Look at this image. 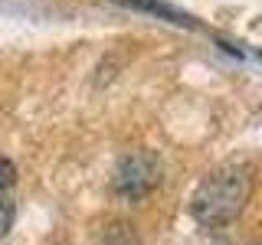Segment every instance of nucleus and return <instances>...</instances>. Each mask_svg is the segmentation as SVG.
Returning a JSON list of instances; mask_svg holds the SVG:
<instances>
[{"mask_svg":"<svg viewBox=\"0 0 262 245\" xmlns=\"http://www.w3.org/2000/svg\"><path fill=\"white\" fill-rule=\"evenodd\" d=\"M249 186L252 180L243 167H220L196 186L193 193V216L196 223L220 229L226 223H233L236 216L243 212L246 200H249Z\"/></svg>","mask_w":262,"mask_h":245,"instance_id":"obj_1","label":"nucleus"},{"mask_svg":"<svg viewBox=\"0 0 262 245\" xmlns=\"http://www.w3.org/2000/svg\"><path fill=\"white\" fill-rule=\"evenodd\" d=\"M161 180V163L151 151L128 154L115 170V190L128 200H141L144 193H151Z\"/></svg>","mask_w":262,"mask_h":245,"instance_id":"obj_2","label":"nucleus"},{"mask_svg":"<svg viewBox=\"0 0 262 245\" xmlns=\"http://www.w3.org/2000/svg\"><path fill=\"white\" fill-rule=\"evenodd\" d=\"M118 4L131 7V10H141V13H151V16H161V20L177 23V27H187V30H196V27H200L190 13H184L174 4H164V0H118Z\"/></svg>","mask_w":262,"mask_h":245,"instance_id":"obj_3","label":"nucleus"},{"mask_svg":"<svg viewBox=\"0 0 262 245\" xmlns=\"http://www.w3.org/2000/svg\"><path fill=\"white\" fill-rule=\"evenodd\" d=\"M13 216H16L13 203H10V200H0V235H7V232H10Z\"/></svg>","mask_w":262,"mask_h":245,"instance_id":"obj_4","label":"nucleus"},{"mask_svg":"<svg viewBox=\"0 0 262 245\" xmlns=\"http://www.w3.org/2000/svg\"><path fill=\"white\" fill-rule=\"evenodd\" d=\"M13 180H16V167L7 157H0V190H7Z\"/></svg>","mask_w":262,"mask_h":245,"instance_id":"obj_5","label":"nucleus"}]
</instances>
